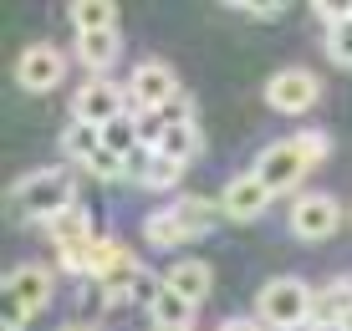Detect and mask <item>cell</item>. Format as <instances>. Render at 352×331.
<instances>
[{
	"label": "cell",
	"instance_id": "cell-7",
	"mask_svg": "<svg viewBox=\"0 0 352 331\" xmlns=\"http://www.w3.org/2000/svg\"><path fill=\"white\" fill-rule=\"evenodd\" d=\"M256 174H261V183H265L271 194H291V189H296V183L307 179V158H301L296 138H286V143H271V148L261 153Z\"/></svg>",
	"mask_w": 352,
	"mask_h": 331
},
{
	"label": "cell",
	"instance_id": "cell-18",
	"mask_svg": "<svg viewBox=\"0 0 352 331\" xmlns=\"http://www.w3.org/2000/svg\"><path fill=\"white\" fill-rule=\"evenodd\" d=\"M148 316H153V331H174V326H189L194 321V301H184L179 290H159V301L148 306Z\"/></svg>",
	"mask_w": 352,
	"mask_h": 331
},
{
	"label": "cell",
	"instance_id": "cell-24",
	"mask_svg": "<svg viewBox=\"0 0 352 331\" xmlns=\"http://www.w3.org/2000/svg\"><path fill=\"white\" fill-rule=\"evenodd\" d=\"M82 168H87L92 179H102V183H118V179L128 174V163H123L118 153H107V148H97V153H92V158H87Z\"/></svg>",
	"mask_w": 352,
	"mask_h": 331
},
{
	"label": "cell",
	"instance_id": "cell-23",
	"mask_svg": "<svg viewBox=\"0 0 352 331\" xmlns=\"http://www.w3.org/2000/svg\"><path fill=\"white\" fill-rule=\"evenodd\" d=\"M62 148L72 163H87V158L102 148V128H87V122H67V133H62Z\"/></svg>",
	"mask_w": 352,
	"mask_h": 331
},
{
	"label": "cell",
	"instance_id": "cell-19",
	"mask_svg": "<svg viewBox=\"0 0 352 331\" xmlns=\"http://www.w3.org/2000/svg\"><path fill=\"white\" fill-rule=\"evenodd\" d=\"M46 235L56 240V250H62V244H82V240H97V229H92V214L82 209H67V214H56L52 225H46Z\"/></svg>",
	"mask_w": 352,
	"mask_h": 331
},
{
	"label": "cell",
	"instance_id": "cell-10",
	"mask_svg": "<svg viewBox=\"0 0 352 331\" xmlns=\"http://www.w3.org/2000/svg\"><path fill=\"white\" fill-rule=\"evenodd\" d=\"M52 290H56V275L46 271V265H16V271L6 275V296L21 301L26 311H41V306L52 301Z\"/></svg>",
	"mask_w": 352,
	"mask_h": 331
},
{
	"label": "cell",
	"instance_id": "cell-9",
	"mask_svg": "<svg viewBox=\"0 0 352 331\" xmlns=\"http://www.w3.org/2000/svg\"><path fill=\"white\" fill-rule=\"evenodd\" d=\"M276 194L261 183V174L250 168V174H235L225 183V194H220V209L230 214V219H261L265 214V204H271Z\"/></svg>",
	"mask_w": 352,
	"mask_h": 331
},
{
	"label": "cell",
	"instance_id": "cell-26",
	"mask_svg": "<svg viewBox=\"0 0 352 331\" xmlns=\"http://www.w3.org/2000/svg\"><path fill=\"white\" fill-rule=\"evenodd\" d=\"M296 148H301V158H307V168H317L322 158L332 153V138L317 133V128H307V133H296Z\"/></svg>",
	"mask_w": 352,
	"mask_h": 331
},
{
	"label": "cell",
	"instance_id": "cell-14",
	"mask_svg": "<svg viewBox=\"0 0 352 331\" xmlns=\"http://www.w3.org/2000/svg\"><path fill=\"white\" fill-rule=\"evenodd\" d=\"M77 36H92V31H118V5L113 0H72L67 5Z\"/></svg>",
	"mask_w": 352,
	"mask_h": 331
},
{
	"label": "cell",
	"instance_id": "cell-29",
	"mask_svg": "<svg viewBox=\"0 0 352 331\" xmlns=\"http://www.w3.org/2000/svg\"><path fill=\"white\" fill-rule=\"evenodd\" d=\"M337 331H352V311H347V316H342V326H337Z\"/></svg>",
	"mask_w": 352,
	"mask_h": 331
},
{
	"label": "cell",
	"instance_id": "cell-17",
	"mask_svg": "<svg viewBox=\"0 0 352 331\" xmlns=\"http://www.w3.org/2000/svg\"><path fill=\"white\" fill-rule=\"evenodd\" d=\"M168 209L179 214V225H184V235H210V225H214V214H225L220 204H210V199H199V194H184L179 204H168Z\"/></svg>",
	"mask_w": 352,
	"mask_h": 331
},
{
	"label": "cell",
	"instance_id": "cell-28",
	"mask_svg": "<svg viewBox=\"0 0 352 331\" xmlns=\"http://www.w3.org/2000/svg\"><path fill=\"white\" fill-rule=\"evenodd\" d=\"M220 331H261V326H256V321H245V316H235V321H225Z\"/></svg>",
	"mask_w": 352,
	"mask_h": 331
},
{
	"label": "cell",
	"instance_id": "cell-2",
	"mask_svg": "<svg viewBox=\"0 0 352 331\" xmlns=\"http://www.w3.org/2000/svg\"><path fill=\"white\" fill-rule=\"evenodd\" d=\"M311 301H317V290H311L307 280H296V275H276L271 286L261 290L256 311H261V321H265V326H276V331H296V326H307V321H311Z\"/></svg>",
	"mask_w": 352,
	"mask_h": 331
},
{
	"label": "cell",
	"instance_id": "cell-22",
	"mask_svg": "<svg viewBox=\"0 0 352 331\" xmlns=\"http://www.w3.org/2000/svg\"><path fill=\"white\" fill-rule=\"evenodd\" d=\"M123 244H118L113 235H97L92 240V250H87V265H82V275H92V280H107V275H113V265L118 260H123Z\"/></svg>",
	"mask_w": 352,
	"mask_h": 331
},
{
	"label": "cell",
	"instance_id": "cell-20",
	"mask_svg": "<svg viewBox=\"0 0 352 331\" xmlns=\"http://www.w3.org/2000/svg\"><path fill=\"white\" fill-rule=\"evenodd\" d=\"M102 148L107 153H118V158H123V163H128V158L133 153H138L143 148V133H138V117H113V122H107V128H102Z\"/></svg>",
	"mask_w": 352,
	"mask_h": 331
},
{
	"label": "cell",
	"instance_id": "cell-4",
	"mask_svg": "<svg viewBox=\"0 0 352 331\" xmlns=\"http://www.w3.org/2000/svg\"><path fill=\"white\" fill-rule=\"evenodd\" d=\"M123 97H128V92H118L107 77L82 82L77 97H72V122H87V128H107L113 117H123V113H128Z\"/></svg>",
	"mask_w": 352,
	"mask_h": 331
},
{
	"label": "cell",
	"instance_id": "cell-6",
	"mask_svg": "<svg viewBox=\"0 0 352 331\" xmlns=\"http://www.w3.org/2000/svg\"><path fill=\"white\" fill-rule=\"evenodd\" d=\"M337 219H342V204H337L332 194H301V199L291 204V235L317 244L337 229Z\"/></svg>",
	"mask_w": 352,
	"mask_h": 331
},
{
	"label": "cell",
	"instance_id": "cell-30",
	"mask_svg": "<svg viewBox=\"0 0 352 331\" xmlns=\"http://www.w3.org/2000/svg\"><path fill=\"white\" fill-rule=\"evenodd\" d=\"M67 331H82V326H67ZM87 331H97V326H87Z\"/></svg>",
	"mask_w": 352,
	"mask_h": 331
},
{
	"label": "cell",
	"instance_id": "cell-27",
	"mask_svg": "<svg viewBox=\"0 0 352 331\" xmlns=\"http://www.w3.org/2000/svg\"><path fill=\"white\" fill-rule=\"evenodd\" d=\"M159 122H164V128H184V122H194V97L189 92L168 97V102L159 107Z\"/></svg>",
	"mask_w": 352,
	"mask_h": 331
},
{
	"label": "cell",
	"instance_id": "cell-21",
	"mask_svg": "<svg viewBox=\"0 0 352 331\" xmlns=\"http://www.w3.org/2000/svg\"><path fill=\"white\" fill-rule=\"evenodd\" d=\"M143 235H148V244H153V250H179V244L189 240L174 209H153V214H148V225H143Z\"/></svg>",
	"mask_w": 352,
	"mask_h": 331
},
{
	"label": "cell",
	"instance_id": "cell-25",
	"mask_svg": "<svg viewBox=\"0 0 352 331\" xmlns=\"http://www.w3.org/2000/svg\"><path fill=\"white\" fill-rule=\"evenodd\" d=\"M327 56H332L337 67H352V16L342 21V26L327 31Z\"/></svg>",
	"mask_w": 352,
	"mask_h": 331
},
{
	"label": "cell",
	"instance_id": "cell-5",
	"mask_svg": "<svg viewBox=\"0 0 352 331\" xmlns=\"http://www.w3.org/2000/svg\"><path fill=\"white\" fill-rule=\"evenodd\" d=\"M317 97H322V82H317V71H307V67H286V71H276V77L265 82V102H271L276 113H311Z\"/></svg>",
	"mask_w": 352,
	"mask_h": 331
},
{
	"label": "cell",
	"instance_id": "cell-12",
	"mask_svg": "<svg viewBox=\"0 0 352 331\" xmlns=\"http://www.w3.org/2000/svg\"><path fill=\"white\" fill-rule=\"evenodd\" d=\"M347 311H352V275H337V280H327V286L317 290V301H311V321L337 331Z\"/></svg>",
	"mask_w": 352,
	"mask_h": 331
},
{
	"label": "cell",
	"instance_id": "cell-11",
	"mask_svg": "<svg viewBox=\"0 0 352 331\" xmlns=\"http://www.w3.org/2000/svg\"><path fill=\"white\" fill-rule=\"evenodd\" d=\"M179 174H184V168H179L174 158H164L159 148H138L128 158V179H138L143 189H174Z\"/></svg>",
	"mask_w": 352,
	"mask_h": 331
},
{
	"label": "cell",
	"instance_id": "cell-3",
	"mask_svg": "<svg viewBox=\"0 0 352 331\" xmlns=\"http://www.w3.org/2000/svg\"><path fill=\"white\" fill-rule=\"evenodd\" d=\"M168 97H179V71L168 67V61H138V67H133V82H128V117L159 113Z\"/></svg>",
	"mask_w": 352,
	"mask_h": 331
},
{
	"label": "cell",
	"instance_id": "cell-16",
	"mask_svg": "<svg viewBox=\"0 0 352 331\" xmlns=\"http://www.w3.org/2000/svg\"><path fill=\"white\" fill-rule=\"evenodd\" d=\"M164 158H174L179 168L189 163V158H199V148H204V138H199V122H184V128H164V138L153 143Z\"/></svg>",
	"mask_w": 352,
	"mask_h": 331
},
{
	"label": "cell",
	"instance_id": "cell-31",
	"mask_svg": "<svg viewBox=\"0 0 352 331\" xmlns=\"http://www.w3.org/2000/svg\"><path fill=\"white\" fill-rule=\"evenodd\" d=\"M174 331H194V326H174Z\"/></svg>",
	"mask_w": 352,
	"mask_h": 331
},
{
	"label": "cell",
	"instance_id": "cell-15",
	"mask_svg": "<svg viewBox=\"0 0 352 331\" xmlns=\"http://www.w3.org/2000/svg\"><path fill=\"white\" fill-rule=\"evenodd\" d=\"M118 46H123V36H118V31L77 36V61H82V67H92V71H102V67H113V61H118Z\"/></svg>",
	"mask_w": 352,
	"mask_h": 331
},
{
	"label": "cell",
	"instance_id": "cell-8",
	"mask_svg": "<svg viewBox=\"0 0 352 331\" xmlns=\"http://www.w3.org/2000/svg\"><path fill=\"white\" fill-rule=\"evenodd\" d=\"M62 77H67V56L56 52V46H26V52L16 56V82L26 92H52V87H62Z\"/></svg>",
	"mask_w": 352,
	"mask_h": 331
},
{
	"label": "cell",
	"instance_id": "cell-1",
	"mask_svg": "<svg viewBox=\"0 0 352 331\" xmlns=\"http://www.w3.org/2000/svg\"><path fill=\"white\" fill-rule=\"evenodd\" d=\"M10 209L21 219H46L52 225L56 214L77 209V179L72 168H41V174H26L10 194Z\"/></svg>",
	"mask_w": 352,
	"mask_h": 331
},
{
	"label": "cell",
	"instance_id": "cell-13",
	"mask_svg": "<svg viewBox=\"0 0 352 331\" xmlns=\"http://www.w3.org/2000/svg\"><path fill=\"white\" fill-rule=\"evenodd\" d=\"M164 286H168V290H179L184 301H194V306H199L204 296H210L214 275H210V265H204V260H179V265H168Z\"/></svg>",
	"mask_w": 352,
	"mask_h": 331
}]
</instances>
